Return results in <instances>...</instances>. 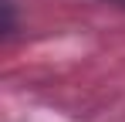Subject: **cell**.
<instances>
[{"mask_svg":"<svg viewBox=\"0 0 125 122\" xmlns=\"http://www.w3.org/2000/svg\"><path fill=\"white\" fill-rule=\"evenodd\" d=\"M112 3H118V7H125V0H112Z\"/></svg>","mask_w":125,"mask_h":122,"instance_id":"cell-1","label":"cell"}]
</instances>
